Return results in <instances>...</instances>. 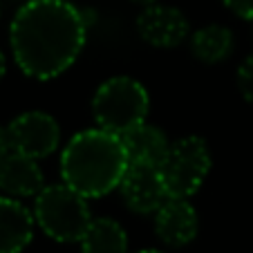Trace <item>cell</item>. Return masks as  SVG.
Returning a JSON list of instances; mask_svg holds the SVG:
<instances>
[{
	"label": "cell",
	"mask_w": 253,
	"mask_h": 253,
	"mask_svg": "<svg viewBox=\"0 0 253 253\" xmlns=\"http://www.w3.org/2000/svg\"><path fill=\"white\" fill-rule=\"evenodd\" d=\"M235 85L247 103L253 105V54H249L235 72Z\"/></svg>",
	"instance_id": "obj_15"
},
{
	"label": "cell",
	"mask_w": 253,
	"mask_h": 253,
	"mask_svg": "<svg viewBox=\"0 0 253 253\" xmlns=\"http://www.w3.org/2000/svg\"><path fill=\"white\" fill-rule=\"evenodd\" d=\"M5 72H7V58H5V54H2V49H0V81L5 77Z\"/></svg>",
	"instance_id": "obj_18"
},
{
	"label": "cell",
	"mask_w": 253,
	"mask_h": 253,
	"mask_svg": "<svg viewBox=\"0 0 253 253\" xmlns=\"http://www.w3.org/2000/svg\"><path fill=\"white\" fill-rule=\"evenodd\" d=\"M117 191L126 209L137 215H155L170 197L159 166L146 164H130Z\"/></svg>",
	"instance_id": "obj_8"
},
{
	"label": "cell",
	"mask_w": 253,
	"mask_h": 253,
	"mask_svg": "<svg viewBox=\"0 0 253 253\" xmlns=\"http://www.w3.org/2000/svg\"><path fill=\"white\" fill-rule=\"evenodd\" d=\"M155 235L170 249L188 247L200 233V215L188 200L168 197L162 209L153 215Z\"/></svg>",
	"instance_id": "obj_9"
},
{
	"label": "cell",
	"mask_w": 253,
	"mask_h": 253,
	"mask_svg": "<svg viewBox=\"0 0 253 253\" xmlns=\"http://www.w3.org/2000/svg\"><path fill=\"white\" fill-rule=\"evenodd\" d=\"M45 186L47 184H45L39 159L25 157L14 150L0 159V193L2 195L25 200V197H36Z\"/></svg>",
	"instance_id": "obj_10"
},
{
	"label": "cell",
	"mask_w": 253,
	"mask_h": 253,
	"mask_svg": "<svg viewBox=\"0 0 253 253\" xmlns=\"http://www.w3.org/2000/svg\"><path fill=\"white\" fill-rule=\"evenodd\" d=\"M121 139H124L126 153H128V162L146 164V166H162L172 143L162 128L148 124V121L134 126L132 130L121 134Z\"/></svg>",
	"instance_id": "obj_12"
},
{
	"label": "cell",
	"mask_w": 253,
	"mask_h": 253,
	"mask_svg": "<svg viewBox=\"0 0 253 253\" xmlns=\"http://www.w3.org/2000/svg\"><path fill=\"white\" fill-rule=\"evenodd\" d=\"M9 143L14 153L32 159H45L61 146V126L49 112L27 110L9 121L7 126Z\"/></svg>",
	"instance_id": "obj_6"
},
{
	"label": "cell",
	"mask_w": 253,
	"mask_h": 253,
	"mask_svg": "<svg viewBox=\"0 0 253 253\" xmlns=\"http://www.w3.org/2000/svg\"><path fill=\"white\" fill-rule=\"evenodd\" d=\"M188 45H191L193 56L200 63L217 65V63H224L226 58L233 54L235 36L226 25L209 23V25H204V27L191 32Z\"/></svg>",
	"instance_id": "obj_13"
},
{
	"label": "cell",
	"mask_w": 253,
	"mask_h": 253,
	"mask_svg": "<svg viewBox=\"0 0 253 253\" xmlns=\"http://www.w3.org/2000/svg\"><path fill=\"white\" fill-rule=\"evenodd\" d=\"M79 244L81 253H128V233L112 217H92Z\"/></svg>",
	"instance_id": "obj_14"
},
{
	"label": "cell",
	"mask_w": 253,
	"mask_h": 253,
	"mask_svg": "<svg viewBox=\"0 0 253 253\" xmlns=\"http://www.w3.org/2000/svg\"><path fill=\"white\" fill-rule=\"evenodd\" d=\"M128 166L124 139L99 126L79 130L61 153L63 184L85 200H99L117 191Z\"/></svg>",
	"instance_id": "obj_2"
},
{
	"label": "cell",
	"mask_w": 253,
	"mask_h": 253,
	"mask_svg": "<svg viewBox=\"0 0 253 253\" xmlns=\"http://www.w3.org/2000/svg\"><path fill=\"white\" fill-rule=\"evenodd\" d=\"M150 94L141 81L128 74L105 79L92 96V117L99 128L126 134L134 126L148 121Z\"/></svg>",
	"instance_id": "obj_3"
},
{
	"label": "cell",
	"mask_w": 253,
	"mask_h": 253,
	"mask_svg": "<svg viewBox=\"0 0 253 253\" xmlns=\"http://www.w3.org/2000/svg\"><path fill=\"white\" fill-rule=\"evenodd\" d=\"M134 253H162V251H157V249H143V251H134Z\"/></svg>",
	"instance_id": "obj_20"
},
{
	"label": "cell",
	"mask_w": 253,
	"mask_h": 253,
	"mask_svg": "<svg viewBox=\"0 0 253 253\" xmlns=\"http://www.w3.org/2000/svg\"><path fill=\"white\" fill-rule=\"evenodd\" d=\"M132 2H137V5H141V7H148V5H155V2H159V0H132Z\"/></svg>",
	"instance_id": "obj_19"
},
{
	"label": "cell",
	"mask_w": 253,
	"mask_h": 253,
	"mask_svg": "<svg viewBox=\"0 0 253 253\" xmlns=\"http://www.w3.org/2000/svg\"><path fill=\"white\" fill-rule=\"evenodd\" d=\"M87 41V20L70 0H27L9 25L14 63L34 81L65 74L81 56Z\"/></svg>",
	"instance_id": "obj_1"
},
{
	"label": "cell",
	"mask_w": 253,
	"mask_h": 253,
	"mask_svg": "<svg viewBox=\"0 0 253 253\" xmlns=\"http://www.w3.org/2000/svg\"><path fill=\"white\" fill-rule=\"evenodd\" d=\"M222 5L233 16L253 23V0H222Z\"/></svg>",
	"instance_id": "obj_16"
},
{
	"label": "cell",
	"mask_w": 253,
	"mask_h": 253,
	"mask_svg": "<svg viewBox=\"0 0 253 253\" xmlns=\"http://www.w3.org/2000/svg\"><path fill=\"white\" fill-rule=\"evenodd\" d=\"M36 220L20 200L0 195V253H23L32 244Z\"/></svg>",
	"instance_id": "obj_11"
},
{
	"label": "cell",
	"mask_w": 253,
	"mask_h": 253,
	"mask_svg": "<svg viewBox=\"0 0 253 253\" xmlns=\"http://www.w3.org/2000/svg\"><path fill=\"white\" fill-rule=\"evenodd\" d=\"M170 197L191 200L211 172V150L209 143L197 134H186L170 143L166 159L159 166Z\"/></svg>",
	"instance_id": "obj_5"
},
{
	"label": "cell",
	"mask_w": 253,
	"mask_h": 253,
	"mask_svg": "<svg viewBox=\"0 0 253 253\" xmlns=\"http://www.w3.org/2000/svg\"><path fill=\"white\" fill-rule=\"evenodd\" d=\"M11 153V143H9V132H7V126H0V159L7 157Z\"/></svg>",
	"instance_id": "obj_17"
},
{
	"label": "cell",
	"mask_w": 253,
	"mask_h": 253,
	"mask_svg": "<svg viewBox=\"0 0 253 253\" xmlns=\"http://www.w3.org/2000/svg\"><path fill=\"white\" fill-rule=\"evenodd\" d=\"M36 226L49 240L61 244L81 242L92 222L87 200L67 184H49L34 197L32 206Z\"/></svg>",
	"instance_id": "obj_4"
},
{
	"label": "cell",
	"mask_w": 253,
	"mask_h": 253,
	"mask_svg": "<svg viewBox=\"0 0 253 253\" xmlns=\"http://www.w3.org/2000/svg\"><path fill=\"white\" fill-rule=\"evenodd\" d=\"M251 34H253V23H251Z\"/></svg>",
	"instance_id": "obj_21"
},
{
	"label": "cell",
	"mask_w": 253,
	"mask_h": 253,
	"mask_svg": "<svg viewBox=\"0 0 253 253\" xmlns=\"http://www.w3.org/2000/svg\"><path fill=\"white\" fill-rule=\"evenodd\" d=\"M137 34L157 49H175L191 39V23L179 7L155 2L137 16Z\"/></svg>",
	"instance_id": "obj_7"
}]
</instances>
